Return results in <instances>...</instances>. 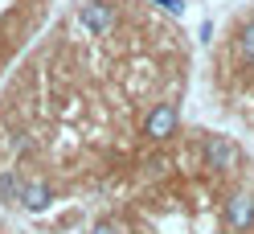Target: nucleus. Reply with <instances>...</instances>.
Wrapping results in <instances>:
<instances>
[{
    "label": "nucleus",
    "instance_id": "nucleus-3",
    "mask_svg": "<svg viewBox=\"0 0 254 234\" xmlns=\"http://www.w3.org/2000/svg\"><path fill=\"white\" fill-rule=\"evenodd\" d=\"M201 160H205V168H213V173H234V168L242 164V148H238L230 136H205L201 140Z\"/></svg>",
    "mask_w": 254,
    "mask_h": 234
},
{
    "label": "nucleus",
    "instance_id": "nucleus-6",
    "mask_svg": "<svg viewBox=\"0 0 254 234\" xmlns=\"http://www.w3.org/2000/svg\"><path fill=\"white\" fill-rule=\"evenodd\" d=\"M21 185H25L21 168H4V173H0V206H17L21 201Z\"/></svg>",
    "mask_w": 254,
    "mask_h": 234
},
{
    "label": "nucleus",
    "instance_id": "nucleus-5",
    "mask_svg": "<svg viewBox=\"0 0 254 234\" xmlns=\"http://www.w3.org/2000/svg\"><path fill=\"white\" fill-rule=\"evenodd\" d=\"M226 226L234 234H250L254 230V193H230V201H226Z\"/></svg>",
    "mask_w": 254,
    "mask_h": 234
},
{
    "label": "nucleus",
    "instance_id": "nucleus-1",
    "mask_svg": "<svg viewBox=\"0 0 254 234\" xmlns=\"http://www.w3.org/2000/svg\"><path fill=\"white\" fill-rule=\"evenodd\" d=\"M119 21V8L111 4V0H82V4L74 8V25L82 29L86 37H107L111 29Z\"/></svg>",
    "mask_w": 254,
    "mask_h": 234
},
{
    "label": "nucleus",
    "instance_id": "nucleus-4",
    "mask_svg": "<svg viewBox=\"0 0 254 234\" xmlns=\"http://www.w3.org/2000/svg\"><path fill=\"white\" fill-rule=\"evenodd\" d=\"M17 206H21L25 214L50 210V206H54V185H50V177H25V185H21V201H17Z\"/></svg>",
    "mask_w": 254,
    "mask_h": 234
},
{
    "label": "nucleus",
    "instance_id": "nucleus-2",
    "mask_svg": "<svg viewBox=\"0 0 254 234\" xmlns=\"http://www.w3.org/2000/svg\"><path fill=\"white\" fill-rule=\"evenodd\" d=\"M181 132V107L164 99V103H152V111L144 115V140L148 144H164Z\"/></svg>",
    "mask_w": 254,
    "mask_h": 234
},
{
    "label": "nucleus",
    "instance_id": "nucleus-7",
    "mask_svg": "<svg viewBox=\"0 0 254 234\" xmlns=\"http://www.w3.org/2000/svg\"><path fill=\"white\" fill-rule=\"evenodd\" d=\"M238 58H242L246 66L254 70V21L242 25V33H238Z\"/></svg>",
    "mask_w": 254,
    "mask_h": 234
},
{
    "label": "nucleus",
    "instance_id": "nucleus-9",
    "mask_svg": "<svg viewBox=\"0 0 254 234\" xmlns=\"http://www.w3.org/2000/svg\"><path fill=\"white\" fill-rule=\"evenodd\" d=\"M90 234H119V226H115V222H94Z\"/></svg>",
    "mask_w": 254,
    "mask_h": 234
},
{
    "label": "nucleus",
    "instance_id": "nucleus-8",
    "mask_svg": "<svg viewBox=\"0 0 254 234\" xmlns=\"http://www.w3.org/2000/svg\"><path fill=\"white\" fill-rule=\"evenodd\" d=\"M160 12H168V17H185V0H152Z\"/></svg>",
    "mask_w": 254,
    "mask_h": 234
}]
</instances>
